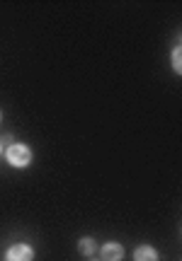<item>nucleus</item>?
<instances>
[{
	"instance_id": "obj_1",
	"label": "nucleus",
	"mask_w": 182,
	"mask_h": 261,
	"mask_svg": "<svg viewBox=\"0 0 182 261\" xmlns=\"http://www.w3.org/2000/svg\"><path fill=\"white\" fill-rule=\"evenodd\" d=\"M8 162L12 165V167H29V162H32V150L25 145V143H15V145H10L8 148Z\"/></svg>"
},
{
	"instance_id": "obj_2",
	"label": "nucleus",
	"mask_w": 182,
	"mask_h": 261,
	"mask_svg": "<svg viewBox=\"0 0 182 261\" xmlns=\"http://www.w3.org/2000/svg\"><path fill=\"white\" fill-rule=\"evenodd\" d=\"M34 259V249L29 244H12L5 252V261H32Z\"/></svg>"
},
{
	"instance_id": "obj_3",
	"label": "nucleus",
	"mask_w": 182,
	"mask_h": 261,
	"mask_svg": "<svg viewBox=\"0 0 182 261\" xmlns=\"http://www.w3.org/2000/svg\"><path fill=\"white\" fill-rule=\"evenodd\" d=\"M124 259V247L119 242H107L102 247V261H122Z\"/></svg>"
},
{
	"instance_id": "obj_4",
	"label": "nucleus",
	"mask_w": 182,
	"mask_h": 261,
	"mask_svg": "<svg viewBox=\"0 0 182 261\" xmlns=\"http://www.w3.org/2000/svg\"><path fill=\"white\" fill-rule=\"evenodd\" d=\"M134 261H158V252H155L153 247L144 244V247H139L134 252Z\"/></svg>"
},
{
	"instance_id": "obj_5",
	"label": "nucleus",
	"mask_w": 182,
	"mask_h": 261,
	"mask_svg": "<svg viewBox=\"0 0 182 261\" xmlns=\"http://www.w3.org/2000/svg\"><path fill=\"white\" fill-rule=\"evenodd\" d=\"M95 249H97V244H95V240H90V237H83V240L78 242V252L83 254V256H93Z\"/></svg>"
},
{
	"instance_id": "obj_6",
	"label": "nucleus",
	"mask_w": 182,
	"mask_h": 261,
	"mask_svg": "<svg viewBox=\"0 0 182 261\" xmlns=\"http://www.w3.org/2000/svg\"><path fill=\"white\" fill-rule=\"evenodd\" d=\"M173 70H175L177 75L182 73V48H180V46L173 51Z\"/></svg>"
},
{
	"instance_id": "obj_7",
	"label": "nucleus",
	"mask_w": 182,
	"mask_h": 261,
	"mask_svg": "<svg viewBox=\"0 0 182 261\" xmlns=\"http://www.w3.org/2000/svg\"><path fill=\"white\" fill-rule=\"evenodd\" d=\"M0 119H3V114H0Z\"/></svg>"
}]
</instances>
